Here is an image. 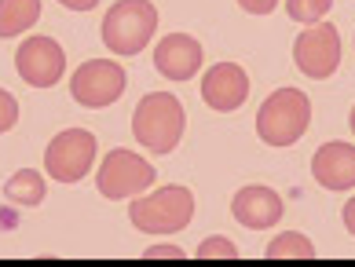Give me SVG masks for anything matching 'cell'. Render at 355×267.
Wrapping results in <instances>:
<instances>
[{
	"instance_id": "5",
	"label": "cell",
	"mask_w": 355,
	"mask_h": 267,
	"mask_svg": "<svg viewBox=\"0 0 355 267\" xmlns=\"http://www.w3.org/2000/svg\"><path fill=\"white\" fill-rule=\"evenodd\" d=\"M96 150L99 143L88 128H62L44 150V172L59 183H81L92 172Z\"/></svg>"
},
{
	"instance_id": "1",
	"label": "cell",
	"mask_w": 355,
	"mask_h": 267,
	"mask_svg": "<svg viewBox=\"0 0 355 267\" xmlns=\"http://www.w3.org/2000/svg\"><path fill=\"white\" fill-rule=\"evenodd\" d=\"M183 128H187V110L168 92H147L132 114V136L150 154H173L183 139Z\"/></svg>"
},
{
	"instance_id": "24",
	"label": "cell",
	"mask_w": 355,
	"mask_h": 267,
	"mask_svg": "<svg viewBox=\"0 0 355 267\" xmlns=\"http://www.w3.org/2000/svg\"><path fill=\"white\" fill-rule=\"evenodd\" d=\"M348 125H352V132H355V106H352V114H348Z\"/></svg>"
},
{
	"instance_id": "22",
	"label": "cell",
	"mask_w": 355,
	"mask_h": 267,
	"mask_svg": "<svg viewBox=\"0 0 355 267\" xmlns=\"http://www.w3.org/2000/svg\"><path fill=\"white\" fill-rule=\"evenodd\" d=\"M59 4L70 8V11H92V8L99 4V0H59Z\"/></svg>"
},
{
	"instance_id": "2",
	"label": "cell",
	"mask_w": 355,
	"mask_h": 267,
	"mask_svg": "<svg viewBox=\"0 0 355 267\" xmlns=\"http://www.w3.org/2000/svg\"><path fill=\"white\" fill-rule=\"evenodd\" d=\"M128 220L143 234H176L194 220V194L187 187H157V191H143L128 198Z\"/></svg>"
},
{
	"instance_id": "18",
	"label": "cell",
	"mask_w": 355,
	"mask_h": 267,
	"mask_svg": "<svg viewBox=\"0 0 355 267\" xmlns=\"http://www.w3.org/2000/svg\"><path fill=\"white\" fill-rule=\"evenodd\" d=\"M198 260H239L242 252L239 246L231 242V238H223V234H213V238H205V242L198 246V252H194Z\"/></svg>"
},
{
	"instance_id": "23",
	"label": "cell",
	"mask_w": 355,
	"mask_h": 267,
	"mask_svg": "<svg viewBox=\"0 0 355 267\" xmlns=\"http://www.w3.org/2000/svg\"><path fill=\"white\" fill-rule=\"evenodd\" d=\"M345 227H348V234H355V198L345 202Z\"/></svg>"
},
{
	"instance_id": "10",
	"label": "cell",
	"mask_w": 355,
	"mask_h": 267,
	"mask_svg": "<svg viewBox=\"0 0 355 267\" xmlns=\"http://www.w3.org/2000/svg\"><path fill=\"white\" fill-rule=\"evenodd\" d=\"M202 99H205L209 110H220V114L242 110V103L249 99V74L239 62L209 66L205 77H202Z\"/></svg>"
},
{
	"instance_id": "7",
	"label": "cell",
	"mask_w": 355,
	"mask_h": 267,
	"mask_svg": "<svg viewBox=\"0 0 355 267\" xmlns=\"http://www.w3.org/2000/svg\"><path fill=\"white\" fill-rule=\"evenodd\" d=\"M125 88H128V74L114 59H88L70 77V96L88 110H103V106L117 103Z\"/></svg>"
},
{
	"instance_id": "19",
	"label": "cell",
	"mask_w": 355,
	"mask_h": 267,
	"mask_svg": "<svg viewBox=\"0 0 355 267\" xmlns=\"http://www.w3.org/2000/svg\"><path fill=\"white\" fill-rule=\"evenodd\" d=\"M15 121H19V99L0 88V136L15 128Z\"/></svg>"
},
{
	"instance_id": "9",
	"label": "cell",
	"mask_w": 355,
	"mask_h": 267,
	"mask_svg": "<svg viewBox=\"0 0 355 267\" xmlns=\"http://www.w3.org/2000/svg\"><path fill=\"white\" fill-rule=\"evenodd\" d=\"M15 70L30 88H51L67 70V51L55 37H30L15 51Z\"/></svg>"
},
{
	"instance_id": "8",
	"label": "cell",
	"mask_w": 355,
	"mask_h": 267,
	"mask_svg": "<svg viewBox=\"0 0 355 267\" xmlns=\"http://www.w3.org/2000/svg\"><path fill=\"white\" fill-rule=\"evenodd\" d=\"M293 62L297 70L311 81H326L340 66V33L334 22H311L293 44Z\"/></svg>"
},
{
	"instance_id": "6",
	"label": "cell",
	"mask_w": 355,
	"mask_h": 267,
	"mask_svg": "<svg viewBox=\"0 0 355 267\" xmlns=\"http://www.w3.org/2000/svg\"><path fill=\"white\" fill-rule=\"evenodd\" d=\"M154 180H157V172H154V165L147 162V157H139L132 150H121V146H114V150L103 157L99 172H96L99 194L110 198V202H121V198L143 194Z\"/></svg>"
},
{
	"instance_id": "20",
	"label": "cell",
	"mask_w": 355,
	"mask_h": 267,
	"mask_svg": "<svg viewBox=\"0 0 355 267\" xmlns=\"http://www.w3.org/2000/svg\"><path fill=\"white\" fill-rule=\"evenodd\" d=\"M157 257H168V260H183L187 252H183L180 246H150L147 252H143V260H157Z\"/></svg>"
},
{
	"instance_id": "3",
	"label": "cell",
	"mask_w": 355,
	"mask_h": 267,
	"mask_svg": "<svg viewBox=\"0 0 355 267\" xmlns=\"http://www.w3.org/2000/svg\"><path fill=\"white\" fill-rule=\"evenodd\" d=\"M311 125V99L300 88H275L257 110V136L268 146H293Z\"/></svg>"
},
{
	"instance_id": "11",
	"label": "cell",
	"mask_w": 355,
	"mask_h": 267,
	"mask_svg": "<svg viewBox=\"0 0 355 267\" xmlns=\"http://www.w3.org/2000/svg\"><path fill=\"white\" fill-rule=\"evenodd\" d=\"M282 209H286L282 194L264 187V183H249L231 198V216L242 227H249V231H268V227H275L282 220Z\"/></svg>"
},
{
	"instance_id": "17",
	"label": "cell",
	"mask_w": 355,
	"mask_h": 267,
	"mask_svg": "<svg viewBox=\"0 0 355 267\" xmlns=\"http://www.w3.org/2000/svg\"><path fill=\"white\" fill-rule=\"evenodd\" d=\"M330 8H334V0H286L289 19H293V22H304V26L322 22Z\"/></svg>"
},
{
	"instance_id": "14",
	"label": "cell",
	"mask_w": 355,
	"mask_h": 267,
	"mask_svg": "<svg viewBox=\"0 0 355 267\" xmlns=\"http://www.w3.org/2000/svg\"><path fill=\"white\" fill-rule=\"evenodd\" d=\"M41 19V0H0V41L22 37Z\"/></svg>"
},
{
	"instance_id": "4",
	"label": "cell",
	"mask_w": 355,
	"mask_h": 267,
	"mask_svg": "<svg viewBox=\"0 0 355 267\" xmlns=\"http://www.w3.org/2000/svg\"><path fill=\"white\" fill-rule=\"evenodd\" d=\"M99 33L114 55H139L157 33V8L150 0H117L103 15Z\"/></svg>"
},
{
	"instance_id": "16",
	"label": "cell",
	"mask_w": 355,
	"mask_h": 267,
	"mask_svg": "<svg viewBox=\"0 0 355 267\" xmlns=\"http://www.w3.org/2000/svg\"><path fill=\"white\" fill-rule=\"evenodd\" d=\"M264 260H315V246L308 242L304 234L286 231L264 249Z\"/></svg>"
},
{
	"instance_id": "15",
	"label": "cell",
	"mask_w": 355,
	"mask_h": 267,
	"mask_svg": "<svg viewBox=\"0 0 355 267\" xmlns=\"http://www.w3.org/2000/svg\"><path fill=\"white\" fill-rule=\"evenodd\" d=\"M4 194H8V202H15L22 209H33V205L44 202L48 187H44V176L37 169H19V172H11V180L4 183Z\"/></svg>"
},
{
	"instance_id": "13",
	"label": "cell",
	"mask_w": 355,
	"mask_h": 267,
	"mask_svg": "<svg viewBox=\"0 0 355 267\" xmlns=\"http://www.w3.org/2000/svg\"><path fill=\"white\" fill-rule=\"evenodd\" d=\"M311 176L326 191H352L355 187V146L345 139L322 143L311 157Z\"/></svg>"
},
{
	"instance_id": "12",
	"label": "cell",
	"mask_w": 355,
	"mask_h": 267,
	"mask_svg": "<svg viewBox=\"0 0 355 267\" xmlns=\"http://www.w3.org/2000/svg\"><path fill=\"white\" fill-rule=\"evenodd\" d=\"M202 59H205V51L191 33H168L154 48V66L168 81H191L202 70Z\"/></svg>"
},
{
	"instance_id": "21",
	"label": "cell",
	"mask_w": 355,
	"mask_h": 267,
	"mask_svg": "<svg viewBox=\"0 0 355 267\" xmlns=\"http://www.w3.org/2000/svg\"><path fill=\"white\" fill-rule=\"evenodd\" d=\"M279 0H239V8L249 11V15H271Z\"/></svg>"
}]
</instances>
